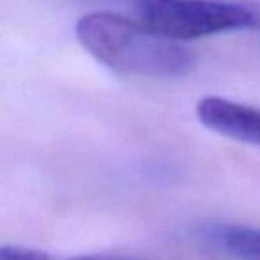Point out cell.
<instances>
[{
  "instance_id": "1",
  "label": "cell",
  "mask_w": 260,
  "mask_h": 260,
  "mask_svg": "<svg viewBox=\"0 0 260 260\" xmlns=\"http://www.w3.org/2000/svg\"><path fill=\"white\" fill-rule=\"evenodd\" d=\"M75 32L96 61L118 73L170 79L194 68L192 52L178 41L116 13H89L77 22Z\"/></svg>"
},
{
  "instance_id": "2",
  "label": "cell",
  "mask_w": 260,
  "mask_h": 260,
  "mask_svg": "<svg viewBox=\"0 0 260 260\" xmlns=\"http://www.w3.org/2000/svg\"><path fill=\"white\" fill-rule=\"evenodd\" d=\"M139 20L160 36L187 41L260 29V9L224 0H141Z\"/></svg>"
},
{
  "instance_id": "3",
  "label": "cell",
  "mask_w": 260,
  "mask_h": 260,
  "mask_svg": "<svg viewBox=\"0 0 260 260\" xmlns=\"http://www.w3.org/2000/svg\"><path fill=\"white\" fill-rule=\"evenodd\" d=\"M196 116L212 132L260 148V109L221 96H205L196 105Z\"/></svg>"
},
{
  "instance_id": "4",
  "label": "cell",
  "mask_w": 260,
  "mask_h": 260,
  "mask_svg": "<svg viewBox=\"0 0 260 260\" xmlns=\"http://www.w3.org/2000/svg\"><path fill=\"white\" fill-rule=\"evenodd\" d=\"M207 246L230 260H260V228L232 223H207L198 230Z\"/></svg>"
},
{
  "instance_id": "5",
  "label": "cell",
  "mask_w": 260,
  "mask_h": 260,
  "mask_svg": "<svg viewBox=\"0 0 260 260\" xmlns=\"http://www.w3.org/2000/svg\"><path fill=\"white\" fill-rule=\"evenodd\" d=\"M0 260H55L48 253L25 246L6 244L0 248Z\"/></svg>"
},
{
  "instance_id": "6",
  "label": "cell",
  "mask_w": 260,
  "mask_h": 260,
  "mask_svg": "<svg viewBox=\"0 0 260 260\" xmlns=\"http://www.w3.org/2000/svg\"><path fill=\"white\" fill-rule=\"evenodd\" d=\"M70 260H136V258H128V256H119V255H80V256H73Z\"/></svg>"
}]
</instances>
